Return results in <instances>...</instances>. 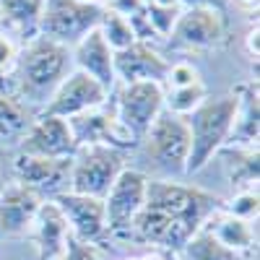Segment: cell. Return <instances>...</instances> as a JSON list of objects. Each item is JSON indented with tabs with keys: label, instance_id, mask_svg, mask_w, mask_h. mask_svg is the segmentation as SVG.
I'll use <instances>...</instances> for the list:
<instances>
[{
	"label": "cell",
	"instance_id": "obj_6",
	"mask_svg": "<svg viewBox=\"0 0 260 260\" xmlns=\"http://www.w3.org/2000/svg\"><path fill=\"white\" fill-rule=\"evenodd\" d=\"M141 143L146 146V154L156 161V167L172 172V175H185L190 154V130L185 117L161 110V115L151 122Z\"/></svg>",
	"mask_w": 260,
	"mask_h": 260
},
{
	"label": "cell",
	"instance_id": "obj_15",
	"mask_svg": "<svg viewBox=\"0 0 260 260\" xmlns=\"http://www.w3.org/2000/svg\"><path fill=\"white\" fill-rule=\"evenodd\" d=\"M71 57H73V65L76 71L91 76L96 83H102L107 91L112 94V89L117 86V78H115V52L112 47L107 45V39L102 37L99 29L89 31L78 45L71 47Z\"/></svg>",
	"mask_w": 260,
	"mask_h": 260
},
{
	"label": "cell",
	"instance_id": "obj_26",
	"mask_svg": "<svg viewBox=\"0 0 260 260\" xmlns=\"http://www.w3.org/2000/svg\"><path fill=\"white\" fill-rule=\"evenodd\" d=\"M198 81H203L198 68L187 60H180V62H169V71H167L161 89H182V86H192Z\"/></svg>",
	"mask_w": 260,
	"mask_h": 260
},
{
	"label": "cell",
	"instance_id": "obj_14",
	"mask_svg": "<svg viewBox=\"0 0 260 260\" xmlns=\"http://www.w3.org/2000/svg\"><path fill=\"white\" fill-rule=\"evenodd\" d=\"M169 71V60L151 42H133L130 47L115 52V78L117 83L156 81L164 83Z\"/></svg>",
	"mask_w": 260,
	"mask_h": 260
},
{
	"label": "cell",
	"instance_id": "obj_3",
	"mask_svg": "<svg viewBox=\"0 0 260 260\" xmlns=\"http://www.w3.org/2000/svg\"><path fill=\"white\" fill-rule=\"evenodd\" d=\"M234 112H237V91H229L224 96L206 99L185 117L190 130V154L185 164V175L201 172L219 151H224L232 133Z\"/></svg>",
	"mask_w": 260,
	"mask_h": 260
},
{
	"label": "cell",
	"instance_id": "obj_22",
	"mask_svg": "<svg viewBox=\"0 0 260 260\" xmlns=\"http://www.w3.org/2000/svg\"><path fill=\"white\" fill-rule=\"evenodd\" d=\"M96 29H99L102 37L107 39V45L112 47V52H120V50L130 47L133 42H138L133 26H130V21H127L122 13L110 11V8H104L102 21H99V26H96Z\"/></svg>",
	"mask_w": 260,
	"mask_h": 260
},
{
	"label": "cell",
	"instance_id": "obj_7",
	"mask_svg": "<svg viewBox=\"0 0 260 260\" xmlns=\"http://www.w3.org/2000/svg\"><path fill=\"white\" fill-rule=\"evenodd\" d=\"M115 117L120 125L133 136L138 143L146 136L161 110H164V89L156 81H138V83H122L115 96Z\"/></svg>",
	"mask_w": 260,
	"mask_h": 260
},
{
	"label": "cell",
	"instance_id": "obj_9",
	"mask_svg": "<svg viewBox=\"0 0 260 260\" xmlns=\"http://www.w3.org/2000/svg\"><path fill=\"white\" fill-rule=\"evenodd\" d=\"M107 102H110V91H107L102 83H96L91 76H86V73L73 68L65 76V81L57 86V91L50 96V102L42 107L39 115L73 120L78 115L96 110V107H104Z\"/></svg>",
	"mask_w": 260,
	"mask_h": 260
},
{
	"label": "cell",
	"instance_id": "obj_28",
	"mask_svg": "<svg viewBox=\"0 0 260 260\" xmlns=\"http://www.w3.org/2000/svg\"><path fill=\"white\" fill-rule=\"evenodd\" d=\"M16 60H18L16 42L11 39L8 31H0V76H3V73H13Z\"/></svg>",
	"mask_w": 260,
	"mask_h": 260
},
{
	"label": "cell",
	"instance_id": "obj_20",
	"mask_svg": "<svg viewBox=\"0 0 260 260\" xmlns=\"http://www.w3.org/2000/svg\"><path fill=\"white\" fill-rule=\"evenodd\" d=\"M45 0H0V18L11 31L24 34L26 42L37 37Z\"/></svg>",
	"mask_w": 260,
	"mask_h": 260
},
{
	"label": "cell",
	"instance_id": "obj_17",
	"mask_svg": "<svg viewBox=\"0 0 260 260\" xmlns=\"http://www.w3.org/2000/svg\"><path fill=\"white\" fill-rule=\"evenodd\" d=\"M42 195L26 185H8L0 190V234H26L42 206Z\"/></svg>",
	"mask_w": 260,
	"mask_h": 260
},
{
	"label": "cell",
	"instance_id": "obj_32",
	"mask_svg": "<svg viewBox=\"0 0 260 260\" xmlns=\"http://www.w3.org/2000/svg\"><path fill=\"white\" fill-rule=\"evenodd\" d=\"M83 3H94V6H102V8H104L107 3H110V0H83Z\"/></svg>",
	"mask_w": 260,
	"mask_h": 260
},
{
	"label": "cell",
	"instance_id": "obj_10",
	"mask_svg": "<svg viewBox=\"0 0 260 260\" xmlns=\"http://www.w3.org/2000/svg\"><path fill=\"white\" fill-rule=\"evenodd\" d=\"M226 37V18L221 11L206 6H182L169 42L180 50H213Z\"/></svg>",
	"mask_w": 260,
	"mask_h": 260
},
{
	"label": "cell",
	"instance_id": "obj_27",
	"mask_svg": "<svg viewBox=\"0 0 260 260\" xmlns=\"http://www.w3.org/2000/svg\"><path fill=\"white\" fill-rule=\"evenodd\" d=\"M55 260H107V255L102 252L99 242H81V240H76V237L71 234L65 252L60 257H55Z\"/></svg>",
	"mask_w": 260,
	"mask_h": 260
},
{
	"label": "cell",
	"instance_id": "obj_1",
	"mask_svg": "<svg viewBox=\"0 0 260 260\" xmlns=\"http://www.w3.org/2000/svg\"><path fill=\"white\" fill-rule=\"evenodd\" d=\"M219 206V198L198 187L167 180H148L146 206L136 216L130 232L148 245L180 252Z\"/></svg>",
	"mask_w": 260,
	"mask_h": 260
},
{
	"label": "cell",
	"instance_id": "obj_8",
	"mask_svg": "<svg viewBox=\"0 0 260 260\" xmlns=\"http://www.w3.org/2000/svg\"><path fill=\"white\" fill-rule=\"evenodd\" d=\"M148 177L138 169H122L112 182L110 192L104 195V216H107V234H127L136 216L146 206Z\"/></svg>",
	"mask_w": 260,
	"mask_h": 260
},
{
	"label": "cell",
	"instance_id": "obj_18",
	"mask_svg": "<svg viewBox=\"0 0 260 260\" xmlns=\"http://www.w3.org/2000/svg\"><path fill=\"white\" fill-rule=\"evenodd\" d=\"M237 91V112L232 122V133L224 148H242V151H257V81H250L240 86Z\"/></svg>",
	"mask_w": 260,
	"mask_h": 260
},
{
	"label": "cell",
	"instance_id": "obj_30",
	"mask_svg": "<svg viewBox=\"0 0 260 260\" xmlns=\"http://www.w3.org/2000/svg\"><path fill=\"white\" fill-rule=\"evenodd\" d=\"M247 50H250V55L257 60V21H255V26H252L250 34H247Z\"/></svg>",
	"mask_w": 260,
	"mask_h": 260
},
{
	"label": "cell",
	"instance_id": "obj_13",
	"mask_svg": "<svg viewBox=\"0 0 260 260\" xmlns=\"http://www.w3.org/2000/svg\"><path fill=\"white\" fill-rule=\"evenodd\" d=\"M60 208V213L68 221V229L81 242H99L107 234V216H104V201L89 198L65 190L57 198H52Z\"/></svg>",
	"mask_w": 260,
	"mask_h": 260
},
{
	"label": "cell",
	"instance_id": "obj_2",
	"mask_svg": "<svg viewBox=\"0 0 260 260\" xmlns=\"http://www.w3.org/2000/svg\"><path fill=\"white\" fill-rule=\"evenodd\" d=\"M73 71L71 50L50 42L45 37H34L26 42L24 50H18L16 60V99L26 107H45L57 86Z\"/></svg>",
	"mask_w": 260,
	"mask_h": 260
},
{
	"label": "cell",
	"instance_id": "obj_31",
	"mask_svg": "<svg viewBox=\"0 0 260 260\" xmlns=\"http://www.w3.org/2000/svg\"><path fill=\"white\" fill-rule=\"evenodd\" d=\"M237 3H240V6H245V8H257V3H260V0H237Z\"/></svg>",
	"mask_w": 260,
	"mask_h": 260
},
{
	"label": "cell",
	"instance_id": "obj_11",
	"mask_svg": "<svg viewBox=\"0 0 260 260\" xmlns=\"http://www.w3.org/2000/svg\"><path fill=\"white\" fill-rule=\"evenodd\" d=\"M18 154L42 156V159H71L76 154V136L71 130V122L62 117L39 115L29 125V130L18 141Z\"/></svg>",
	"mask_w": 260,
	"mask_h": 260
},
{
	"label": "cell",
	"instance_id": "obj_5",
	"mask_svg": "<svg viewBox=\"0 0 260 260\" xmlns=\"http://www.w3.org/2000/svg\"><path fill=\"white\" fill-rule=\"evenodd\" d=\"M102 13H104L102 6L83 3V0H45L37 37H45L71 50L89 31L99 26Z\"/></svg>",
	"mask_w": 260,
	"mask_h": 260
},
{
	"label": "cell",
	"instance_id": "obj_4",
	"mask_svg": "<svg viewBox=\"0 0 260 260\" xmlns=\"http://www.w3.org/2000/svg\"><path fill=\"white\" fill-rule=\"evenodd\" d=\"M122 169H125V151L102 143L78 146L76 154L71 156L68 190L104 201V195L110 192L112 182L117 180Z\"/></svg>",
	"mask_w": 260,
	"mask_h": 260
},
{
	"label": "cell",
	"instance_id": "obj_24",
	"mask_svg": "<svg viewBox=\"0 0 260 260\" xmlns=\"http://www.w3.org/2000/svg\"><path fill=\"white\" fill-rule=\"evenodd\" d=\"M206 99H208V89L203 81L192 83V86H182V89H164V110L172 115L187 117Z\"/></svg>",
	"mask_w": 260,
	"mask_h": 260
},
{
	"label": "cell",
	"instance_id": "obj_25",
	"mask_svg": "<svg viewBox=\"0 0 260 260\" xmlns=\"http://www.w3.org/2000/svg\"><path fill=\"white\" fill-rule=\"evenodd\" d=\"M221 208L237 219L252 221L257 219V187L255 190H237L226 203H221Z\"/></svg>",
	"mask_w": 260,
	"mask_h": 260
},
{
	"label": "cell",
	"instance_id": "obj_21",
	"mask_svg": "<svg viewBox=\"0 0 260 260\" xmlns=\"http://www.w3.org/2000/svg\"><path fill=\"white\" fill-rule=\"evenodd\" d=\"M34 122V115L29 112V107L24 102H18L16 94H3L0 91V138H16L29 130Z\"/></svg>",
	"mask_w": 260,
	"mask_h": 260
},
{
	"label": "cell",
	"instance_id": "obj_16",
	"mask_svg": "<svg viewBox=\"0 0 260 260\" xmlns=\"http://www.w3.org/2000/svg\"><path fill=\"white\" fill-rule=\"evenodd\" d=\"M29 234L37 245V260H55L65 252L71 240V229L55 201H42L29 226Z\"/></svg>",
	"mask_w": 260,
	"mask_h": 260
},
{
	"label": "cell",
	"instance_id": "obj_33",
	"mask_svg": "<svg viewBox=\"0 0 260 260\" xmlns=\"http://www.w3.org/2000/svg\"><path fill=\"white\" fill-rule=\"evenodd\" d=\"M133 260H136V257H133Z\"/></svg>",
	"mask_w": 260,
	"mask_h": 260
},
{
	"label": "cell",
	"instance_id": "obj_23",
	"mask_svg": "<svg viewBox=\"0 0 260 260\" xmlns=\"http://www.w3.org/2000/svg\"><path fill=\"white\" fill-rule=\"evenodd\" d=\"M180 252H182V260H237L240 257L232 250H226L221 242H216L206 229L195 232Z\"/></svg>",
	"mask_w": 260,
	"mask_h": 260
},
{
	"label": "cell",
	"instance_id": "obj_12",
	"mask_svg": "<svg viewBox=\"0 0 260 260\" xmlns=\"http://www.w3.org/2000/svg\"><path fill=\"white\" fill-rule=\"evenodd\" d=\"M13 172H16V182L31 187L45 201H52L60 192L68 190L71 159H42V156L18 154L13 161Z\"/></svg>",
	"mask_w": 260,
	"mask_h": 260
},
{
	"label": "cell",
	"instance_id": "obj_29",
	"mask_svg": "<svg viewBox=\"0 0 260 260\" xmlns=\"http://www.w3.org/2000/svg\"><path fill=\"white\" fill-rule=\"evenodd\" d=\"M224 3L226 0H180V6H206V8H216L224 13Z\"/></svg>",
	"mask_w": 260,
	"mask_h": 260
},
{
	"label": "cell",
	"instance_id": "obj_19",
	"mask_svg": "<svg viewBox=\"0 0 260 260\" xmlns=\"http://www.w3.org/2000/svg\"><path fill=\"white\" fill-rule=\"evenodd\" d=\"M201 229H206L216 242H221V245H224L226 250H232L234 255L250 252V250L255 247V229H252V221L237 219V216L226 213L221 206L203 221Z\"/></svg>",
	"mask_w": 260,
	"mask_h": 260
}]
</instances>
